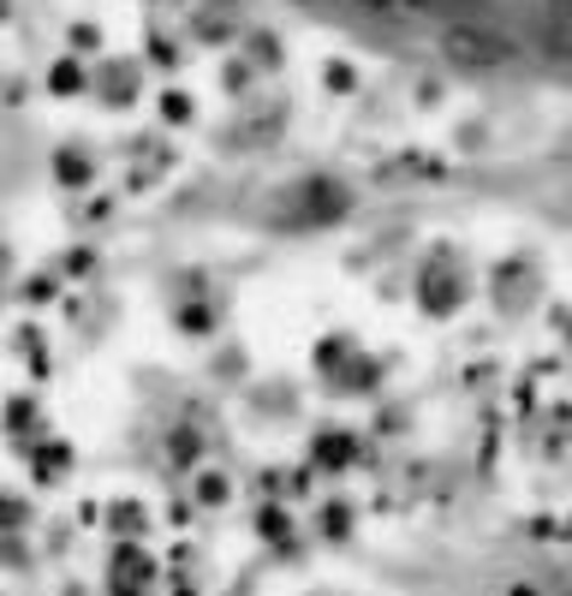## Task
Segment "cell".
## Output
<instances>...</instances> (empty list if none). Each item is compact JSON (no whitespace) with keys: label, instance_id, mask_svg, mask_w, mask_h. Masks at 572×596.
Returning <instances> with one entry per match:
<instances>
[{"label":"cell","instance_id":"6da1fadb","mask_svg":"<svg viewBox=\"0 0 572 596\" xmlns=\"http://www.w3.org/2000/svg\"><path fill=\"white\" fill-rule=\"evenodd\" d=\"M442 54L465 72H501V66H512L519 48L501 31H489V24H442Z\"/></svg>","mask_w":572,"mask_h":596},{"label":"cell","instance_id":"7a4b0ae2","mask_svg":"<svg viewBox=\"0 0 572 596\" xmlns=\"http://www.w3.org/2000/svg\"><path fill=\"white\" fill-rule=\"evenodd\" d=\"M561 42H566V48H572V19H566V24H561Z\"/></svg>","mask_w":572,"mask_h":596}]
</instances>
